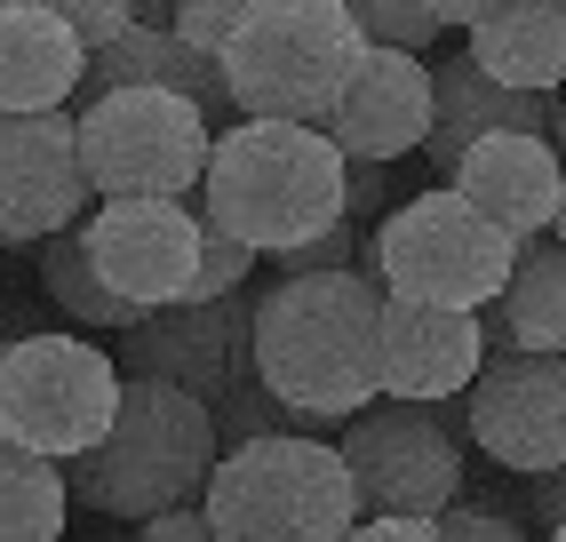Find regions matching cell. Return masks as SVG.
Here are the masks:
<instances>
[{
    "label": "cell",
    "instance_id": "6da1fadb",
    "mask_svg": "<svg viewBox=\"0 0 566 542\" xmlns=\"http://www.w3.org/2000/svg\"><path fill=\"white\" fill-rule=\"evenodd\" d=\"M255 375L304 431L384 399V288L367 271H280L255 295Z\"/></svg>",
    "mask_w": 566,
    "mask_h": 542
},
{
    "label": "cell",
    "instance_id": "7a4b0ae2",
    "mask_svg": "<svg viewBox=\"0 0 566 542\" xmlns=\"http://www.w3.org/2000/svg\"><path fill=\"white\" fill-rule=\"evenodd\" d=\"M200 223L232 231L255 256H280L344 223V152L312 121H232L200 168Z\"/></svg>",
    "mask_w": 566,
    "mask_h": 542
},
{
    "label": "cell",
    "instance_id": "3957f363",
    "mask_svg": "<svg viewBox=\"0 0 566 542\" xmlns=\"http://www.w3.org/2000/svg\"><path fill=\"white\" fill-rule=\"evenodd\" d=\"M216 455H223V431L208 399L153 375H120V407H112L96 447L64 462V487L104 519H153L168 502H200Z\"/></svg>",
    "mask_w": 566,
    "mask_h": 542
},
{
    "label": "cell",
    "instance_id": "277c9868",
    "mask_svg": "<svg viewBox=\"0 0 566 542\" xmlns=\"http://www.w3.org/2000/svg\"><path fill=\"white\" fill-rule=\"evenodd\" d=\"M367 56V32L344 0H248L232 41L216 49L223 96L240 121H327L352 64Z\"/></svg>",
    "mask_w": 566,
    "mask_h": 542
},
{
    "label": "cell",
    "instance_id": "5b68a950",
    "mask_svg": "<svg viewBox=\"0 0 566 542\" xmlns=\"http://www.w3.org/2000/svg\"><path fill=\"white\" fill-rule=\"evenodd\" d=\"M120 375H153V383L208 399L216 431H232V439L304 431L255 375V295L248 288L216 295V303H160L136 327H120Z\"/></svg>",
    "mask_w": 566,
    "mask_h": 542
},
{
    "label": "cell",
    "instance_id": "8992f818",
    "mask_svg": "<svg viewBox=\"0 0 566 542\" xmlns=\"http://www.w3.org/2000/svg\"><path fill=\"white\" fill-rule=\"evenodd\" d=\"M518 240L495 231L455 184H431L415 200L384 208V223L359 240V263L384 295L399 303H439V312H486L511 280Z\"/></svg>",
    "mask_w": 566,
    "mask_h": 542
},
{
    "label": "cell",
    "instance_id": "52a82bcc",
    "mask_svg": "<svg viewBox=\"0 0 566 542\" xmlns=\"http://www.w3.org/2000/svg\"><path fill=\"white\" fill-rule=\"evenodd\" d=\"M200 511L216 534H272V542H335L359 519V494L335 439L304 431H255L216 455L200 487Z\"/></svg>",
    "mask_w": 566,
    "mask_h": 542
},
{
    "label": "cell",
    "instance_id": "ba28073f",
    "mask_svg": "<svg viewBox=\"0 0 566 542\" xmlns=\"http://www.w3.org/2000/svg\"><path fill=\"white\" fill-rule=\"evenodd\" d=\"M72 128H81V168L96 200H128V191L184 200V191H200L208 144H216V121L200 112V96L153 88V81L72 104Z\"/></svg>",
    "mask_w": 566,
    "mask_h": 542
},
{
    "label": "cell",
    "instance_id": "9c48e42d",
    "mask_svg": "<svg viewBox=\"0 0 566 542\" xmlns=\"http://www.w3.org/2000/svg\"><path fill=\"white\" fill-rule=\"evenodd\" d=\"M120 407V359L88 335H0V439L72 462Z\"/></svg>",
    "mask_w": 566,
    "mask_h": 542
},
{
    "label": "cell",
    "instance_id": "30bf717a",
    "mask_svg": "<svg viewBox=\"0 0 566 542\" xmlns=\"http://www.w3.org/2000/svg\"><path fill=\"white\" fill-rule=\"evenodd\" d=\"M359 511L439 519L463 494V415L447 399H367L335 439Z\"/></svg>",
    "mask_w": 566,
    "mask_h": 542
},
{
    "label": "cell",
    "instance_id": "8fae6325",
    "mask_svg": "<svg viewBox=\"0 0 566 542\" xmlns=\"http://www.w3.org/2000/svg\"><path fill=\"white\" fill-rule=\"evenodd\" d=\"M463 439L518 479L566 462V352H486L463 383Z\"/></svg>",
    "mask_w": 566,
    "mask_h": 542
},
{
    "label": "cell",
    "instance_id": "7c38bea8",
    "mask_svg": "<svg viewBox=\"0 0 566 542\" xmlns=\"http://www.w3.org/2000/svg\"><path fill=\"white\" fill-rule=\"evenodd\" d=\"M81 248H88V271L136 303V312H160V303H184L192 295V263H200V216L184 200H96V216L81 223Z\"/></svg>",
    "mask_w": 566,
    "mask_h": 542
},
{
    "label": "cell",
    "instance_id": "4fadbf2b",
    "mask_svg": "<svg viewBox=\"0 0 566 542\" xmlns=\"http://www.w3.org/2000/svg\"><path fill=\"white\" fill-rule=\"evenodd\" d=\"M81 128L64 112H0V248H32L88 216Z\"/></svg>",
    "mask_w": 566,
    "mask_h": 542
},
{
    "label": "cell",
    "instance_id": "5bb4252c",
    "mask_svg": "<svg viewBox=\"0 0 566 542\" xmlns=\"http://www.w3.org/2000/svg\"><path fill=\"white\" fill-rule=\"evenodd\" d=\"M319 128L335 136L344 160H407L431 128V64L415 49H375L367 41V56L352 64V81H344V96H335V112Z\"/></svg>",
    "mask_w": 566,
    "mask_h": 542
},
{
    "label": "cell",
    "instance_id": "9a60e30c",
    "mask_svg": "<svg viewBox=\"0 0 566 542\" xmlns=\"http://www.w3.org/2000/svg\"><path fill=\"white\" fill-rule=\"evenodd\" d=\"M447 184H455L495 231L535 240V231L551 223V208H558V191H566V160L551 152L543 128H495V136H479L463 160L447 168Z\"/></svg>",
    "mask_w": 566,
    "mask_h": 542
},
{
    "label": "cell",
    "instance_id": "2e32d148",
    "mask_svg": "<svg viewBox=\"0 0 566 542\" xmlns=\"http://www.w3.org/2000/svg\"><path fill=\"white\" fill-rule=\"evenodd\" d=\"M486 359L479 312H439V303L384 295V399H455Z\"/></svg>",
    "mask_w": 566,
    "mask_h": 542
},
{
    "label": "cell",
    "instance_id": "e0dca14e",
    "mask_svg": "<svg viewBox=\"0 0 566 542\" xmlns=\"http://www.w3.org/2000/svg\"><path fill=\"white\" fill-rule=\"evenodd\" d=\"M543 121H551V96L486 81V72L455 49V56L431 64V128H423V144H415V152L447 176L479 136H495V128H543Z\"/></svg>",
    "mask_w": 566,
    "mask_h": 542
},
{
    "label": "cell",
    "instance_id": "ac0fdd59",
    "mask_svg": "<svg viewBox=\"0 0 566 542\" xmlns=\"http://www.w3.org/2000/svg\"><path fill=\"white\" fill-rule=\"evenodd\" d=\"M88 49L49 0H9L0 9V112H64L81 96Z\"/></svg>",
    "mask_w": 566,
    "mask_h": 542
},
{
    "label": "cell",
    "instance_id": "d6986e66",
    "mask_svg": "<svg viewBox=\"0 0 566 542\" xmlns=\"http://www.w3.org/2000/svg\"><path fill=\"white\" fill-rule=\"evenodd\" d=\"M463 56L503 88H566V0H511L463 32Z\"/></svg>",
    "mask_w": 566,
    "mask_h": 542
},
{
    "label": "cell",
    "instance_id": "ffe728a7",
    "mask_svg": "<svg viewBox=\"0 0 566 542\" xmlns=\"http://www.w3.org/2000/svg\"><path fill=\"white\" fill-rule=\"evenodd\" d=\"M486 320H495L518 352H566V248L551 231L518 240L511 280H503L495 303H486Z\"/></svg>",
    "mask_w": 566,
    "mask_h": 542
},
{
    "label": "cell",
    "instance_id": "44dd1931",
    "mask_svg": "<svg viewBox=\"0 0 566 542\" xmlns=\"http://www.w3.org/2000/svg\"><path fill=\"white\" fill-rule=\"evenodd\" d=\"M64 519H72L64 462L0 439V542H64Z\"/></svg>",
    "mask_w": 566,
    "mask_h": 542
},
{
    "label": "cell",
    "instance_id": "7402d4cb",
    "mask_svg": "<svg viewBox=\"0 0 566 542\" xmlns=\"http://www.w3.org/2000/svg\"><path fill=\"white\" fill-rule=\"evenodd\" d=\"M41 248V288H49V303L56 312H72L81 327H136L144 312L136 303H120L96 271H88V248H81V223L72 231H49V240H32Z\"/></svg>",
    "mask_w": 566,
    "mask_h": 542
},
{
    "label": "cell",
    "instance_id": "603a6c76",
    "mask_svg": "<svg viewBox=\"0 0 566 542\" xmlns=\"http://www.w3.org/2000/svg\"><path fill=\"white\" fill-rule=\"evenodd\" d=\"M344 9H352V24L367 32L375 49H415V56H423V49L447 41V24H439L431 0H344Z\"/></svg>",
    "mask_w": 566,
    "mask_h": 542
},
{
    "label": "cell",
    "instance_id": "cb8c5ba5",
    "mask_svg": "<svg viewBox=\"0 0 566 542\" xmlns=\"http://www.w3.org/2000/svg\"><path fill=\"white\" fill-rule=\"evenodd\" d=\"M248 271H255V248L232 240V231H208V223H200V263H192V295H184V303L232 295V288H248Z\"/></svg>",
    "mask_w": 566,
    "mask_h": 542
},
{
    "label": "cell",
    "instance_id": "d4e9b609",
    "mask_svg": "<svg viewBox=\"0 0 566 542\" xmlns=\"http://www.w3.org/2000/svg\"><path fill=\"white\" fill-rule=\"evenodd\" d=\"M240 9L248 0H176V17H168V32L184 49H200V56H216L223 41H232V24H240Z\"/></svg>",
    "mask_w": 566,
    "mask_h": 542
},
{
    "label": "cell",
    "instance_id": "484cf974",
    "mask_svg": "<svg viewBox=\"0 0 566 542\" xmlns=\"http://www.w3.org/2000/svg\"><path fill=\"white\" fill-rule=\"evenodd\" d=\"M359 240H367V231H359V223L344 216V223L312 231V240L280 248V271H344V263H359Z\"/></svg>",
    "mask_w": 566,
    "mask_h": 542
},
{
    "label": "cell",
    "instance_id": "4316f807",
    "mask_svg": "<svg viewBox=\"0 0 566 542\" xmlns=\"http://www.w3.org/2000/svg\"><path fill=\"white\" fill-rule=\"evenodd\" d=\"M49 9L81 32V49H104L112 32H128L136 24V0H49Z\"/></svg>",
    "mask_w": 566,
    "mask_h": 542
},
{
    "label": "cell",
    "instance_id": "83f0119b",
    "mask_svg": "<svg viewBox=\"0 0 566 542\" xmlns=\"http://www.w3.org/2000/svg\"><path fill=\"white\" fill-rule=\"evenodd\" d=\"M439 542H526V534H518V519H503V511L447 502V511H439Z\"/></svg>",
    "mask_w": 566,
    "mask_h": 542
},
{
    "label": "cell",
    "instance_id": "f1b7e54d",
    "mask_svg": "<svg viewBox=\"0 0 566 542\" xmlns=\"http://www.w3.org/2000/svg\"><path fill=\"white\" fill-rule=\"evenodd\" d=\"M335 542H439V519H407V511H359Z\"/></svg>",
    "mask_w": 566,
    "mask_h": 542
},
{
    "label": "cell",
    "instance_id": "f546056e",
    "mask_svg": "<svg viewBox=\"0 0 566 542\" xmlns=\"http://www.w3.org/2000/svg\"><path fill=\"white\" fill-rule=\"evenodd\" d=\"M391 208V160H344V216H375Z\"/></svg>",
    "mask_w": 566,
    "mask_h": 542
},
{
    "label": "cell",
    "instance_id": "4dcf8cb0",
    "mask_svg": "<svg viewBox=\"0 0 566 542\" xmlns=\"http://www.w3.org/2000/svg\"><path fill=\"white\" fill-rule=\"evenodd\" d=\"M136 542H216V527H208L200 502H168V511L136 519Z\"/></svg>",
    "mask_w": 566,
    "mask_h": 542
},
{
    "label": "cell",
    "instance_id": "1f68e13d",
    "mask_svg": "<svg viewBox=\"0 0 566 542\" xmlns=\"http://www.w3.org/2000/svg\"><path fill=\"white\" fill-rule=\"evenodd\" d=\"M526 519H535V527H558L566 519V462L535 471V487H526Z\"/></svg>",
    "mask_w": 566,
    "mask_h": 542
},
{
    "label": "cell",
    "instance_id": "d6a6232c",
    "mask_svg": "<svg viewBox=\"0 0 566 542\" xmlns=\"http://www.w3.org/2000/svg\"><path fill=\"white\" fill-rule=\"evenodd\" d=\"M431 9H439V24H447V32H471L479 17H495V9H511V0H431Z\"/></svg>",
    "mask_w": 566,
    "mask_h": 542
},
{
    "label": "cell",
    "instance_id": "836d02e7",
    "mask_svg": "<svg viewBox=\"0 0 566 542\" xmlns=\"http://www.w3.org/2000/svg\"><path fill=\"white\" fill-rule=\"evenodd\" d=\"M543 136H551L558 160H566V88H551V121H543Z\"/></svg>",
    "mask_w": 566,
    "mask_h": 542
},
{
    "label": "cell",
    "instance_id": "e575fe53",
    "mask_svg": "<svg viewBox=\"0 0 566 542\" xmlns=\"http://www.w3.org/2000/svg\"><path fill=\"white\" fill-rule=\"evenodd\" d=\"M176 17V0H136V24H168Z\"/></svg>",
    "mask_w": 566,
    "mask_h": 542
},
{
    "label": "cell",
    "instance_id": "d590c367",
    "mask_svg": "<svg viewBox=\"0 0 566 542\" xmlns=\"http://www.w3.org/2000/svg\"><path fill=\"white\" fill-rule=\"evenodd\" d=\"M543 231H551V240L566 248V191H558V208H551V223H543Z\"/></svg>",
    "mask_w": 566,
    "mask_h": 542
},
{
    "label": "cell",
    "instance_id": "8d00e7d4",
    "mask_svg": "<svg viewBox=\"0 0 566 542\" xmlns=\"http://www.w3.org/2000/svg\"><path fill=\"white\" fill-rule=\"evenodd\" d=\"M216 542H272V534H216Z\"/></svg>",
    "mask_w": 566,
    "mask_h": 542
},
{
    "label": "cell",
    "instance_id": "74e56055",
    "mask_svg": "<svg viewBox=\"0 0 566 542\" xmlns=\"http://www.w3.org/2000/svg\"><path fill=\"white\" fill-rule=\"evenodd\" d=\"M543 542H566V519H558V527H543Z\"/></svg>",
    "mask_w": 566,
    "mask_h": 542
},
{
    "label": "cell",
    "instance_id": "f35d334b",
    "mask_svg": "<svg viewBox=\"0 0 566 542\" xmlns=\"http://www.w3.org/2000/svg\"><path fill=\"white\" fill-rule=\"evenodd\" d=\"M0 9H9V0H0Z\"/></svg>",
    "mask_w": 566,
    "mask_h": 542
}]
</instances>
